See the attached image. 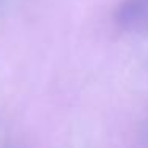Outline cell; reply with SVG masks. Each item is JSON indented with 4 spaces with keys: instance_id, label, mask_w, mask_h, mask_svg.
Returning <instances> with one entry per match:
<instances>
[{
    "instance_id": "6da1fadb",
    "label": "cell",
    "mask_w": 148,
    "mask_h": 148,
    "mask_svg": "<svg viewBox=\"0 0 148 148\" xmlns=\"http://www.w3.org/2000/svg\"><path fill=\"white\" fill-rule=\"evenodd\" d=\"M148 0H124L116 11V21L121 26H131L147 14Z\"/></svg>"
}]
</instances>
